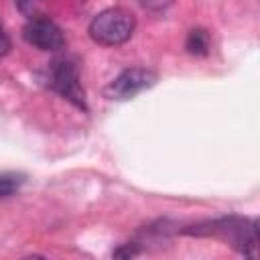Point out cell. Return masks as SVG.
Returning a JSON list of instances; mask_svg holds the SVG:
<instances>
[{
  "instance_id": "1",
  "label": "cell",
  "mask_w": 260,
  "mask_h": 260,
  "mask_svg": "<svg viewBox=\"0 0 260 260\" xmlns=\"http://www.w3.org/2000/svg\"><path fill=\"white\" fill-rule=\"evenodd\" d=\"M136 28V18L128 8H106L89 22V37L102 47H118L130 41Z\"/></svg>"
},
{
  "instance_id": "2",
  "label": "cell",
  "mask_w": 260,
  "mask_h": 260,
  "mask_svg": "<svg viewBox=\"0 0 260 260\" xmlns=\"http://www.w3.org/2000/svg\"><path fill=\"white\" fill-rule=\"evenodd\" d=\"M197 236H217L221 240H228L238 252L244 256H254L258 246V223L254 219H242V217H221L217 221L207 223V228H195L191 230Z\"/></svg>"
},
{
  "instance_id": "3",
  "label": "cell",
  "mask_w": 260,
  "mask_h": 260,
  "mask_svg": "<svg viewBox=\"0 0 260 260\" xmlns=\"http://www.w3.org/2000/svg\"><path fill=\"white\" fill-rule=\"evenodd\" d=\"M49 85L59 95H63L65 100L75 104L77 108L87 110L85 91H83L81 81H79V69L71 59L61 57V59H55L51 63V67H49Z\"/></svg>"
},
{
  "instance_id": "4",
  "label": "cell",
  "mask_w": 260,
  "mask_h": 260,
  "mask_svg": "<svg viewBox=\"0 0 260 260\" xmlns=\"http://www.w3.org/2000/svg\"><path fill=\"white\" fill-rule=\"evenodd\" d=\"M156 81H158V75L152 69L128 67L108 83V87L104 89V95L110 100H130L140 91L152 87Z\"/></svg>"
},
{
  "instance_id": "5",
  "label": "cell",
  "mask_w": 260,
  "mask_h": 260,
  "mask_svg": "<svg viewBox=\"0 0 260 260\" xmlns=\"http://www.w3.org/2000/svg\"><path fill=\"white\" fill-rule=\"evenodd\" d=\"M22 39L41 51H59L65 47V35L57 22L47 16H32L22 26Z\"/></svg>"
},
{
  "instance_id": "6",
  "label": "cell",
  "mask_w": 260,
  "mask_h": 260,
  "mask_svg": "<svg viewBox=\"0 0 260 260\" xmlns=\"http://www.w3.org/2000/svg\"><path fill=\"white\" fill-rule=\"evenodd\" d=\"M187 51L191 55H207L209 51V32L205 28H191L187 35V43H185Z\"/></svg>"
},
{
  "instance_id": "7",
  "label": "cell",
  "mask_w": 260,
  "mask_h": 260,
  "mask_svg": "<svg viewBox=\"0 0 260 260\" xmlns=\"http://www.w3.org/2000/svg\"><path fill=\"white\" fill-rule=\"evenodd\" d=\"M24 183L22 175L16 173H0V197H10L12 193H16L20 189V185Z\"/></svg>"
},
{
  "instance_id": "8",
  "label": "cell",
  "mask_w": 260,
  "mask_h": 260,
  "mask_svg": "<svg viewBox=\"0 0 260 260\" xmlns=\"http://www.w3.org/2000/svg\"><path fill=\"white\" fill-rule=\"evenodd\" d=\"M140 2V6L142 8H146V10H152V12H160V10H165V8H169L175 0H138Z\"/></svg>"
},
{
  "instance_id": "9",
  "label": "cell",
  "mask_w": 260,
  "mask_h": 260,
  "mask_svg": "<svg viewBox=\"0 0 260 260\" xmlns=\"http://www.w3.org/2000/svg\"><path fill=\"white\" fill-rule=\"evenodd\" d=\"M10 47H12L10 37H8V32L4 30V26L0 24V57H4V55L10 51Z\"/></svg>"
},
{
  "instance_id": "10",
  "label": "cell",
  "mask_w": 260,
  "mask_h": 260,
  "mask_svg": "<svg viewBox=\"0 0 260 260\" xmlns=\"http://www.w3.org/2000/svg\"><path fill=\"white\" fill-rule=\"evenodd\" d=\"M81 2H83V0H81Z\"/></svg>"
}]
</instances>
